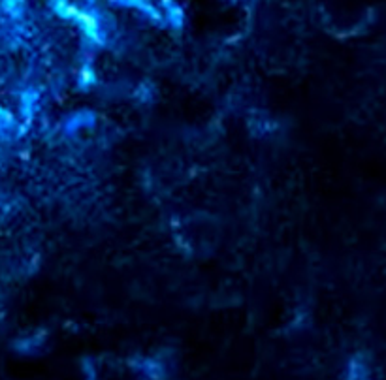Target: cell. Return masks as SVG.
<instances>
[{
  "instance_id": "cell-1",
  "label": "cell",
  "mask_w": 386,
  "mask_h": 380,
  "mask_svg": "<svg viewBox=\"0 0 386 380\" xmlns=\"http://www.w3.org/2000/svg\"><path fill=\"white\" fill-rule=\"evenodd\" d=\"M68 11H70V13L74 15L75 19H77V21L83 25V27H85L87 31H91V32L96 31V21H95V17H93L91 13L79 11V10H75V8H68Z\"/></svg>"
},
{
  "instance_id": "cell-2",
  "label": "cell",
  "mask_w": 386,
  "mask_h": 380,
  "mask_svg": "<svg viewBox=\"0 0 386 380\" xmlns=\"http://www.w3.org/2000/svg\"><path fill=\"white\" fill-rule=\"evenodd\" d=\"M19 2H21V0H19Z\"/></svg>"
}]
</instances>
